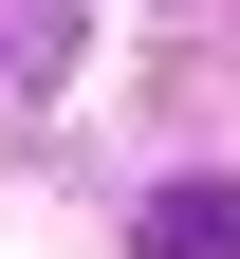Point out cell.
Wrapping results in <instances>:
<instances>
[{"instance_id": "6da1fadb", "label": "cell", "mask_w": 240, "mask_h": 259, "mask_svg": "<svg viewBox=\"0 0 240 259\" xmlns=\"http://www.w3.org/2000/svg\"><path fill=\"white\" fill-rule=\"evenodd\" d=\"M148 259H240V185H166L148 204Z\"/></svg>"}]
</instances>
